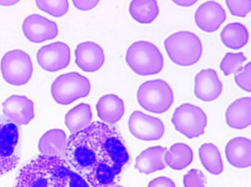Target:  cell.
Instances as JSON below:
<instances>
[{"label": "cell", "mask_w": 251, "mask_h": 187, "mask_svg": "<svg viewBox=\"0 0 251 187\" xmlns=\"http://www.w3.org/2000/svg\"><path fill=\"white\" fill-rule=\"evenodd\" d=\"M65 156L72 169L92 187L113 186L130 160L120 133L100 121L72 134Z\"/></svg>", "instance_id": "cell-1"}, {"label": "cell", "mask_w": 251, "mask_h": 187, "mask_svg": "<svg viewBox=\"0 0 251 187\" xmlns=\"http://www.w3.org/2000/svg\"><path fill=\"white\" fill-rule=\"evenodd\" d=\"M15 187H90L65 158L40 156L21 168Z\"/></svg>", "instance_id": "cell-2"}, {"label": "cell", "mask_w": 251, "mask_h": 187, "mask_svg": "<svg viewBox=\"0 0 251 187\" xmlns=\"http://www.w3.org/2000/svg\"><path fill=\"white\" fill-rule=\"evenodd\" d=\"M166 51L173 62L180 66H191L199 62L203 53L200 38L189 31L171 34L165 40Z\"/></svg>", "instance_id": "cell-3"}, {"label": "cell", "mask_w": 251, "mask_h": 187, "mask_svg": "<svg viewBox=\"0 0 251 187\" xmlns=\"http://www.w3.org/2000/svg\"><path fill=\"white\" fill-rule=\"evenodd\" d=\"M126 61L131 70L142 76L160 73L163 68V57L157 46L148 41L133 43L126 51Z\"/></svg>", "instance_id": "cell-4"}, {"label": "cell", "mask_w": 251, "mask_h": 187, "mask_svg": "<svg viewBox=\"0 0 251 187\" xmlns=\"http://www.w3.org/2000/svg\"><path fill=\"white\" fill-rule=\"evenodd\" d=\"M137 96L139 105L144 110L155 114L169 111L174 100V91L163 80L143 83L137 91Z\"/></svg>", "instance_id": "cell-5"}, {"label": "cell", "mask_w": 251, "mask_h": 187, "mask_svg": "<svg viewBox=\"0 0 251 187\" xmlns=\"http://www.w3.org/2000/svg\"><path fill=\"white\" fill-rule=\"evenodd\" d=\"M20 130L17 125L0 117V176L18 165L20 161Z\"/></svg>", "instance_id": "cell-6"}, {"label": "cell", "mask_w": 251, "mask_h": 187, "mask_svg": "<svg viewBox=\"0 0 251 187\" xmlns=\"http://www.w3.org/2000/svg\"><path fill=\"white\" fill-rule=\"evenodd\" d=\"M91 83L86 77L77 72H71L58 77L52 84L51 94L60 105H69L80 98L88 95Z\"/></svg>", "instance_id": "cell-7"}, {"label": "cell", "mask_w": 251, "mask_h": 187, "mask_svg": "<svg viewBox=\"0 0 251 187\" xmlns=\"http://www.w3.org/2000/svg\"><path fill=\"white\" fill-rule=\"evenodd\" d=\"M172 123L180 133L188 139H194L203 135L208 119L201 108L192 104H183L174 111Z\"/></svg>", "instance_id": "cell-8"}, {"label": "cell", "mask_w": 251, "mask_h": 187, "mask_svg": "<svg viewBox=\"0 0 251 187\" xmlns=\"http://www.w3.org/2000/svg\"><path fill=\"white\" fill-rule=\"evenodd\" d=\"M1 71L3 79L10 85H25L33 74L31 59L20 49L7 52L1 61Z\"/></svg>", "instance_id": "cell-9"}, {"label": "cell", "mask_w": 251, "mask_h": 187, "mask_svg": "<svg viewBox=\"0 0 251 187\" xmlns=\"http://www.w3.org/2000/svg\"><path fill=\"white\" fill-rule=\"evenodd\" d=\"M128 127L136 138L143 141L158 140L163 137L165 131L161 119L138 111L131 114L129 118Z\"/></svg>", "instance_id": "cell-10"}, {"label": "cell", "mask_w": 251, "mask_h": 187, "mask_svg": "<svg viewBox=\"0 0 251 187\" xmlns=\"http://www.w3.org/2000/svg\"><path fill=\"white\" fill-rule=\"evenodd\" d=\"M37 61L41 68L50 72L65 69L71 61V49L66 44L55 42L40 48Z\"/></svg>", "instance_id": "cell-11"}, {"label": "cell", "mask_w": 251, "mask_h": 187, "mask_svg": "<svg viewBox=\"0 0 251 187\" xmlns=\"http://www.w3.org/2000/svg\"><path fill=\"white\" fill-rule=\"evenodd\" d=\"M23 31L25 37L34 43L45 42L57 36V24L39 14H31L23 23Z\"/></svg>", "instance_id": "cell-12"}, {"label": "cell", "mask_w": 251, "mask_h": 187, "mask_svg": "<svg viewBox=\"0 0 251 187\" xmlns=\"http://www.w3.org/2000/svg\"><path fill=\"white\" fill-rule=\"evenodd\" d=\"M3 112L15 125H27L34 119V102L23 95H12L3 103Z\"/></svg>", "instance_id": "cell-13"}, {"label": "cell", "mask_w": 251, "mask_h": 187, "mask_svg": "<svg viewBox=\"0 0 251 187\" xmlns=\"http://www.w3.org/2000/svg\"><path fill=\"white\" fill-rule=\"evenodd\" d=\"M194 93L197 98L210 102L218 99L222 93L223 85L218 76L217 72L212 69L200 71L195 77Z\"/></svg>", "instance_id": "cell-14"}, {"label": "cell", "mask_w": 251, "mask_h": 187, "mask_svg": "<svg viewBox=\"0 0 251 187\" xmlns=\"http://www.w3.org/2000/svg\"><path fill=\"white\" fill-rule=\"evenodd\" d=\"M75 64L85 72L99 70L105 62L103 48L92 41L78 45L75 52Z\"/></svg>", "instance_id": "cell-15"}, {"label": "cell", "mask_w": 251, "mask_h": 187, "mask_svg": "<svg viewBox=\"0 0 251 187\" xmlns=\"http://www.w3.org/2000/svg\"><path fill=\"white\" fill-rule=\"evenodd\" d=\"M226 20V10L220 3L208 1L199 7L195 13V22L203 31H216Z\"/></svg>", "instance_id": "cell-16"}, {"label": "cell", "mask_w": 251, "mask_h": 187, "mask_svg": "<svg viewBox=\"0 0 251 187\" xmlns=\"http://www.w3.org/2000/svg\"><path fill=\"white\" fill-rule=\"evenodd\" d=\"M228 163L240 169L249 168L251 164V141L246 137H236L228 142L226 148Z\"/></svg>", "instance_id": "cell-17"}, {"label": "cell", "mask_w": 251, "mask_h": 187, "mask_svg": "<svg viewBox=\"0 0 251 187\" xmlns=\"http://www.w3.org/2000/svg\"><path fill=\"white\" fill-rule=\"evenodd\" d=\"M226 122L229 127L243 130L251 124V97H244L235 100L226 111Z\"/></svg>", "instance_id": "cell-18"}, {"label": "cell", "mask_w": 251, "mask_h": 187, "mask_svg": "<svg viewBox=\"0 0 251 187\" xmlns=\"http://www.w3.org/2000/svg\"><path fill=\"white\" fill-rule=\"evenodd\" d=\"M98 117L107 125H114L123 118L125 107L123 99L116 94H106L97 104Z\"/></svg>", "instance_id": "cell-19"}, {"label": "cell", "mask_w": 251, "mask_h": 187, "mask_svg": "<svg viewBox=\"0 0 251 187\" xmlns=\"http://www.w3.org/2000/svg\"><path fill=\"white\" fill-rule=\"evenodd\" d=\"M67 139L65 131L54 129L46 132L40 138L39 150L41 156L65 158Z\"/></svg>", "instance_id": "cell-20"}, {"label": "cell", "mask_w": 251, "mask_h": 187, "mask_svg": "<svg viewBox=\"0 0 251 187\" xmlns=\"http://www.w3.org/2000/svg\"><path fill=\"white\" fill-rule=\"evenodd\" d=\"M167 150L162 146L149 148L143 151L136 159L135 167L141 173H153L166 168L165 156Z\"/></svg>", "instance_id": "cell-21"}, {"label": "cell", "mask_w": 251, "mask_h": 187, "mask_svg": "<svg viewBox=\"0 0 251 187\" xmlns=\"http://www.w3.org/2000/svg\"><path fill=\"white\" fill-rule=\"evenodd\" d=\"M194 153L191 148L183 143H176L166 152L164 161L166 164L173 170H183L191 164Z\"/></svg>", "instance_id": "cell-22"}, {"label": "cell", "mask_w": 251, "mask_h": 187, "mask_svg": "<svg viewBox=\"0 0 251 187\" xmlns=\"http://www.w3.org/2000/svg\"><path fill=\"white\" fill-rule=\"evenodd\" d=\"M220 37L226 47L232 49H239L247 45L249 32L242 23H228L223 28Z\"/></svg>", "instance_id": "cell-23"}, {"label": "cell", "mask_w": 251, "mask_h": 187, "mask_svg": "<svg viewBox=\"0 0 251 187\" xmlns=\"http://www.w3.org/2000/svg\"><path fill=\"white\" fill-rule=\"evenodd\" d=\"M92 108L87 104H80L66 116V125L72 134L81 131L92 124Z\"/></svg>", "instance_id": "cell-24"}, {"label": "cell", "mask_w": 251, "mask_h": 187, "mask_svg": "<svg viewBox=\"0 0 251 187\" xmlns=\"http://www.w3.org/2000/svg\"><path fill=\"white\" fill-rule=\"evenodd\" d=\"M200 161L203 167L209 173L214 176H219L224 170L222 158L220 150L214 144L205 143L199 150Z\"/></svg>", "instance_id": "cell-25"}, {"label": "cell", "mask_w": 251, "mask_h": 187, "mask_svg": "<svg viewBox=\"0 0 251 187\" xmlns=\"http://www.w3.org/2000/svg\"><path fill=\"white\" fill-rule=\"evenodd\" d=\"M129 12L138 23H151L159 14L157 1H132Z\"/></svg>", "instance_id": "cell-26"}, {"label": "cell", "mask_w": 251, "mask_h": 187, "mask_svg": "<svg viewBox=\"0 0 251 187\" xmlns=\"http://www.w3.org/2000/svg\"><path fill=\"white\" fill-rule=\"evenodd\" d=\"M246 60L243 53H228L220 64V70L226 75L237 74L242 70V64Z\"/></svg>", "instance_id": "cell-27"}, {"label": "cell", "mask_w": 251, "mask_h": 187, "mask_svg": "<svg viewBox=\"0 0 251 187\" xmlns=\"http://www.w3.org/2000/svg\"><path fill=\"white\" fill-rule=\"evenodd\" d=\"M39 9L54 17H61L69 9L68 1H36Z\"/></svg>", "instance_id": "cell-28"}, {"label": "cell", "mask_w": 251, "mask_h": 187, "mask_svg": "<svg viewBox=\"0 0 251 187\" xmlns=\"http://www.w3.org/2000/svg\"><path fill=\"white\" fill-rule=\"evenodd\" d=\"M183 185L185 187H205V176L201 170L192 169L183 176Z\"/></svg>", "instance_id": "cell-29"}, {"label": "cell", "mask_w": 251, "mask_h": 187, "mask_svg": "<svg viewBox=\"0 0 251 187\" xmlns=\"http://www.w3.org/2000/svg\"><path fill=\"white\" fill-rule=\"evenodd\" d=\"M229 11L234 16L238 17H246L248 13L251 12V1H235L228 0L226 1Z\"/></svg>", "instance_id": "cell-30"}, {"label": "cell", "mask_w": 251, "mask_h": 187, "mask_svg": "<svg viewBox=\"0 0 251 187\" xmlns=\"http://www.w3.org/2000/svg\"><path fill=\"white\" fill-rule=\"evenodd\" d=\"M234 80L237 85L244 91H251V63L249 62L245 67H243L242 70L237 73L234 77Z\"/></svg>", "instance_id": "cell-31"}, {"label": "cell", "mask_w": 251, "mask_h": 187, "mask_svg": "<svg viewBox=\"0 0 251 187\" xmlns=\"http://www.w3.org/2000/svg\"><path fill=\"white\" fill-rule=\"evenodd\" d=\"M148 187H176L171 179L161 176L150 182Z\"/></svg>", "instance_id": "cell-32"}, {"label": "cell", "mask_w": 251, "mask_h": 187, "mask_svg": "<svg viewBox=\"0 0 251 187\" xmlns=\"http://www.w3.org/2000/svg\"><path fill=\"white\" fill-rule=\"evenodd\" d=\"M74 5L80 10H90L95 8L96 6L99 3V1L97 0H76L73 1Z\"/></svg>", "instance_id": "cell-33"}, {"label": "cell", "mask_w": 251, "mask_h": 187, "mask_svg": "<svg viewBox=\"0 0 251 187\" xmlns=\"http://www.w3.org/2000/svg\"><path fill=\"white\" fill-rule=\"evenodd\" d=\"M174 2L177 5L182 6V7H189V6L195 4L197 1H195V0H174Z\"/></svg>", "instance_id": "cell-34"}, {"label": "cell", "mask_w": 251, "mask_h": 187, "mask_svg": "<svg viewBox=\"0 0 251 187\" xmlns=\"http://www.w3.org/2000/svg\"><path fill=\"white\" fill-rule=\"evenodd\" d=\"M17 3H19V1H14V0H0V5L11 6Z\"/></svg>", "instance_id": "cell-35"}, {"label": "cell", "mask_w": 251, "mask_h": 187, "mask_svg": "<svg viewBox=\"0 0 251 187\" xmlns=\"http://www.w3.org/2000/svg\"><path fill=\"white\" fill-rule=\"evenodd\" d=\"M122 187V186H119V185H113V186H111V187Z\"/></svg>", "instance_id": "cell-36"}]
</instances>
